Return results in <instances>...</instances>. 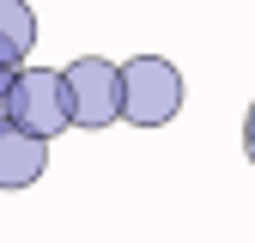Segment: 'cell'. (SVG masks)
Here are the masks:
<instances>
[{
	"instance_id": "6da1fadb",
	"label": "cell",
	"mask_w": 255,
	"mask_h": 243,
	"mask_svg": "<svg viewBox=\"0 0 255 243\" xmlns=\"http://www.w3.org/2000/svg\"><path fill=\"white\" fill-rule=\"evenodd\" d=\"M182 110V73L164 55H134L122 61V122L134 128H164Z\"/></svg>"
},
{
	"instance_id": "7a4b0ae2",
	"label": "cell",
	"mask_w": 255,
	"mask_h": 243,
	"mask_svg": "<svg viewBox=\"0 0 255 243\" xmlns=\"http://www.w3.org/2000/svg\"><path fill=\"white\" fill-rule=\"evenodd\" d=\"M61 91H67V122L85 134L110 128V122H122V67L104 55H79L61 67Z\"/></svg>"
},
{
	"instance_id": "3957f363",
	"label": "cell",
	"mask_w": 255,
	"mask_h": 243,
	"mask_svg": "<svg viewBox=\"0 0 255 243\" xmlns=\"http://www.w3.org/2000/svg\"><path fill=\"white\" fill-rule=\"evenodd\" d=\"M12 128L37 134V140H55L67 122V91H61V67H12V110H6Z\"/></svg>"
},
{
	"instance_id": "277c9868",
	"label": "cell",
	"mask_w": 255,
	"mask_h": 243,
	"mask_svg": "<svg viewBox=\"0 0 255 243\" xmlns=\"http://www.w3.org/2000/svg\"><path fill=\"white\" fill-rule=\"evenodd\" d=\"M43 170H49V140L0 122V189H30Z\"/></svg>"
},
{
	"instance_id": "5b68a950",
	"label": "cell",
	"mask_w": 255,
	"mask_h": 243,
	"mask_svg": "<svg viewBox=\"0 0 255 243\" xmlns=\"http://www.w3.org/2000/svg\"><path fill=\"white\" fill-rule=\"evenodd\" d=\"M37 49V12L30 0H0V67H24Z\"/></svg>"
},
{
	"instance_id": "8992f818",
	"label": "cell",
	"mask_w": 255,
	"mask_h": 243,
	"mask_svg": "<svg viewBox=\"0 0 255 243\" xmlns=\"http://www.w3.org/2000/svg\"><path fill=\"white\" fill-rule=\"evenodd\" d=\"M6 110H12V67H0V122H6Z\"/></svg>"
},
{
	"instance_id": "52a82bcc",
	"label": "cell",
	"mask_w": 255,
	"mask_h": 243,
	"mask_svg": "<svg viewBox=\"0 0 255 243\" xmlns=\"http://www.w3.org/2000/svg\"><path fill=\"white\" fill-rule=\"evenodd\" d=\"M243 152H249V164H255V104H249V116H243Z\"/></svg>"
}]
</instances>
